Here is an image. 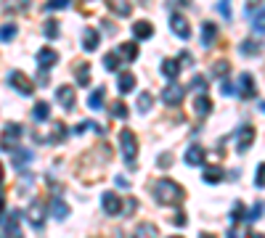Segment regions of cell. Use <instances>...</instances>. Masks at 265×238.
<instances>
[{"instance_id":"obj_14","label":"cell","mask_w":265,"mask_h":238,"mask_svg":"<svg viewBox=\"0 0 265 238\" xmlns=\"http://www.w3.org/2000/svg\"><path fill=\"white\" fill-rule=\"evenodd\" d=\"M215 40H217V27H215L212 21H204V24H202V40H199V43H202L204 48H212Z\"/></svg>"},{"instance_id":"obj_48","label":"cell","mask_w":265,"mask_h":238,"mask_svg":"<svg viewBox=\"0 0 265 238\" xmlns=\"http://www.w3.org/2000/svg\"><path fill=\"white\" fill-rule=\"evenodd\" d=\"M37 85H40V88H45V85H48V74H45V71H40V77H37Z\"/></svg>"},{"instance_id":"obj_27","label":"cell","mask_w":265,"mask_h":238,"mask_svg":"<svg viewBox=\"0 0 265 238\" xmlns=\"http://www.w3.org/2000/svg\"><path fill=\"white\" fill-rule=\"evenodd\" d=\"M117 85H120V93H133L135 90V77L130 74V71H122L120 80H117Z\"/></svg>"},{"instance_id":"obj_22","label":"cell","mask_w":265,"mask_h":238,"mask_svg":"<svg viewBox=\"0 0 265 238\" xmlns=\"http://www.w3.org/2000/svg\"><path fill=\"white\" fill-rule=\"evenodd\" d=\"M202 180L210 183V185L220 183V180H223V167H207V170L202 172Z\"/></svg>"},{"instance_id":"obj_37","label":"cell","mask_w":265,"mask_h":238,"mask_svg":"<svg viewBox=\"0 0 265 238\" xmlns=\"http://www.w3.org/2000/svg\"><path fill=\"white\" fill-rule=\"evenodd\" d=\"M212 71H215L217 77H225L228 71H231V64H228V61H217V64L212 66Z\"/></svg>"},{"instance_id":"obj_42","label":"cell","mask_w":265,"mask_h":238,"mask_svg":"<svg viewBox=\"0 0 265 238\" xmlns=\"http://www.w3.org/2000/svg\"><path fill=\"white\" fill-rule=\"evenodd\" d=\"M255 185H257V188H265V162L257 167V175H255Z\"/></svg>"},{"instance_id":"obj_40","label":"cell","mask_w":265,"mask_h":238,"mask_svg":"<svg viewBox=\"0 0 265 238\" xmlns=\"http://www.w3.org/2000/svg\"><path fill=\"white\" fill-rule=\"evenodd\" d=\"M217 11L223 14V19H231V0H220V3H217Z\"/></svg>"},{"instance_id":"obj_47","label":"cell","mask_w":265,"mask_h":238,"mask_svg":"<svg viewBox=\"0 0 265 238\" xmlns=\"http://www.w3.org/2000/svg\"><path fill=\"white\" fill-rule=\"evenodd\" d=\"M180 58H183V64H186V66H194V56H191L188 51H183V53H180ZM180 58H178V61H180Z\"/></svg>"},{"instance_id":"obj_6","label":"cell","mask_w":265,"mask_h":238,"mask_svg":"<svg viewBox=\"0 0 265 238\" xmlns=\"http://www.w3.org/2000/svg\"><path fill=\"white\" fill-rule=\"evenodd\" d=\"M183 95H186V90H183L178 82H167V85L162 88V103L167 106H178L183 101Z\"/></svg>"},{"instance_id":"obj_34","label":"cell","mask_w":265,"mask_h":238,"mask_svg":"<svg viewBox=\"0 0 265 238\" xmlns=\"http://www.w3.org/2000/svg\"><path fill=\"white\" fill-rule=\"evenodd\" d=\"M103 66H106L109 71H114V69H117V66H120V58H117V53H106V56H103Z\"/></svg>"},{"instance_id":"obj_15","label":"cell","mask_w":265,"mask_h":238,"mask_svg":"<svg viewBox=\"0 0 265 238\" xmlns=\"http://www.w3.org/2000/svg\"><path fill=\"white\" fill-rule=\"evenodd\" d=\"M98 45H101V34H98L93 27H88V29L83 32V48H85L88 53H93Z\"/></svg>"},{"instance_id":"obj_43","label":"cell","mask_w":265,"mask_h":238,"mask_svg":"<svg viewBox=\"0 0 265 238\" xmlns=\"http://www.w3.org/2000/svg\"><path fill=\"white\" fill-rule=\"evenodd\" d=\"M191 88H194V90H202V93H204V90H207V80H204L202 74H197V77L191 80Z\"/></svg>"},{"instance_id":"obj_50","label":"cell","mask_w":265,"mask_h":238,"mask_svg":"<svg viewBox=\"0 0 265 238\" xmlns=\"http://www.w3.org/2000/svg\"><path fill=\"white\" fill-rule=\"evenodd\" d=\"M247 3H249V8H252V6H257V3H260V0H247Z\"/></svg>"},{"instance_id":"obj_45","label":"cell","mask_w":265,"mask_h":238,"mask_svg":"<svg viewBox=\"0 0 265 238\" xmlns=\"http://www.w3.org/2000/svg\"><path fill=\"white\" fill-rule=\"evenodd\" d=\"M220 93H223V95H234V93H236V88H234L228 80H223V82H220Z\"/></svg>"},{"instance_id":"obj_41","label":"cell","mask_w":265,"mask_h":238,"mask_svg":"<svg viewBox=\"0 0 265 238\" xmlns=\"http://www.w3.org/2000/svg\"><path fill=\"white\" fill-rule=\"evenodd\" d=\"M157 164L162 167V170H167V167L172 164V153H167V151H165V153H159V156H157Z\"/></svg>"},{"instance_id":"obj_54","label":"cell","mask_w":265,"mask_h":238,"mask_svg":"<svg viewBox=\"0 0 265 238\" xmlns=\"http://www.w3.org/2000/svg\"><path fill=\"white\" fill-rule=\"evenodd\" d=\"M260 111H262V114H265V103H260Z\"/></svg>"},{"instance_id":"obj_12","label":"cell","mask_w":265,"mask_h":238,"mask_svg":"<svg viewBox=\"0 0 265 238\" xmlns=\"http://www.w3.org/2000/svg\"><path fill=\"white\" fill-rule=\"evenodd\" d=\"M56 61H59V53H56L53 48H40V51H37V64H40L43 71H45V69H51Z\"/></svg>"},{"instance_id":"obj_39","label":"cell","mask_w":265,"mask_h":238,"mask_svg":"<svg viewBox=\"0 0 265 238\" xmlns=\"http://www.w3.org/2000/svg\"><path fill=\"white\" fill-rule=\"evenodd\" d=\"M69 6V0H48V6H45V11H61Z\"/></svg>"},{"instance_id":"obj_52","label":"cell","mask_w":265,"mask_h":238,"mask_svg":"<svg viewBox=\"0 0 265 238\" xmlns=\"http://www.w3.org/2000/svg\"><path fill=\"white\" fill-rule=\"evenodd\" d=\"M228 238H236V230H228Z\"/></svg>"},{"instance_id":"obj_23","label":"cell","mask_w":265,"mask_h":238,"mask_svg":"<svg viewBox=\"0 0 265 238\" xmlns=\"http://www.w3.org/2000/svg\"><path fill=\"white\" fill-rule=\"evenodd\" d=\"M51 214H53L56 220H66V217H69V207H66V201L53 199V201H51Z\"/></svg>"},{"instance_id":"obj_11","label":"cell","mask_w":265,"mask_h":238,"mask_svg":"<svg viewBox=\"0 0 265 238\" xmlns=\"http://www.w3.org/2000/svg\"><path fill=\"white\" fill-rule=\"evenodd\" d=\"M11 159H14V167H16V170H27V164H32V151L29 148H14V151H11Z\"/></svg>"},{"instance_id":"obj_30","label":"cell","mask_w":265,"mask_h":238,"mask_svg":"<svg viewBox=\"0 0 265 238\" xmlns=\"http://www.w3.org/2000/svg\"><path fill=\"white\" fill-rule=\"evenodd\" d=\"M16 24H3V27H0V40H3V43H11V40H14L16 37Z\"/></svg>"},{"instance_id":"obj_21","label":"cell","mask_w":265,"mask_h":238,"mask_svg":"<svg viewBox=\"0 0 265 238\" xmlns=\"http://www.w3.org/2000/svg\"><path fill=\"white\" fill-rule=\"evenodd\" d=\"M133 34H135L138 40H148V37L154 34V27H152L148 21H135V24H133Z\"/></svg>"},{"instance_id":"obj_33","label":"cell","mask_w":265,"mask_h":238,"mask_svg":"<svg viewBox=\"0 0 265 238\" xmlns=\"http://www.w3.org/2000/svg\"><path fill=\"white\" fill-rule=\"evenodd\" d=\"M252 27H255L260 34H265V11H257L255 19H252Z\"/></svg>"},{"instance_id":"obj_16","label":"cell","mask_w":265,"mask_h":238,"mask_svg":"<svg viewBox=\"0 0 265 238\" xmlns=\"http://www.w3.org/2000/svg\"><path fill=\"white\" fill-rule=\"evenodd\" d=\"M3 238H24V233L19 230V212H11V217L6 222V230H3Z\"/></svg>"},{"instance_id":"obj_1","label":"cell","mask_w":265,"mask_h":238,"mask_svg":"<svg viewBox=\"0 0 265 238\" xmlns=\"http://www.w3.org/2000/svg\"><path fill=\"white\" fill-rule=\"evenodd\" d=\"M154 199L159 201V204H165V207L178 204V201L183 199V188L178 183H172V180H159L154 185Z\"/></svg>"},{"instance_id":"obj_18","label":"cell","mask_w":265,"mask_h":238,"mask_svg":"<svg viewBox=\"0 0 265 238\" xmlns=\"http://www.w3.org/2000/svg\"><path fill=\"white\" fill-rule=\"evenodd\" d=\"M183 162H186L188 167H199L204 162V148L202 146H188L186 148V156H183Z\"/></svg>"},{"instance_id":"obj_13","label":"cell","mask_w":265,"mask_h":238,"mask_svg":"<svg viewBox=\"0 0 265 238\" xmlns=\"http://www.w3.org/2000/svg\"><path fill=\"white\" fill-rule=\"evenodd\" d=\"M239 93L244 95V98H255V93H257V88H255V77L249 74H241L239 77Z\"/></svg>"},{"instance_id":"obj_3","label":"cell","mask_w":265,"mask_h":238,"mask_svg":"<svg viewBox=\"0 0 265 238\" xmlns=\"http://www.w3.org/2000/svg\"><path fill=\"white\" fill-rule=\"evenodd\" d=\"M8 85L14 88V90H19L21 95H32V90H34V85L29 82V77L24 74V71H19V69L8 71Z\"/></svg>"},{"instance_id":"obj_5","label":"cell","mask_w":265,"mask_h":238,"mask_svg":"<svg viewBox=\"0 0 265 238\" xmlns=\"http://www.w3.org/2000/svg\"><path fill=\"white\" fill-rule=\"evenodd\" d=\"M101 209L109 214V217H114V214H122V199L114 193V190H106V193L101 196Z\"/></svg>"},{"instance_id":"obj_8","label":"cell","mask_w":265,"mask_h":238,"mask_svg":"<svg viewBox=\"0 0 265 238\" xmlns=\"http://www.w3.org/2000/svg\"><path fill=\"white\" fill-rule=\"evenodd\" d=\"M236 140H239V153H244V151H249L252 148V143H255V127H252V125H244V127H241L239 130V133H236Z\"/></svg>"},{"instance_id":"obj_31","label":"cell","mask_w":265,"mask_h":238,"mask_svg":"<svg viewBox=\"0 0 265 238\" xmlns=\"http://www.w3.org/2000/svg\"><path fill=\"white\" fill-rule=\"evenodd\" d=\"M138 111H141V114L152 111V93H141V95H138Z\"/></svg>"},{"instance_id":"obj_20","label":"cell","mask_w":265,"mask_h":238,"mask_svg":"<svg viewBox=\"0 0 265 238\" xmlns=\"http://www.w3.org/2000/svg\"><path fill=\"white\" fill-rule=\"evenodd\" d=\"M109 8L114 11L117 16H130V11H133V3L130 0H106Z\"/></svg>"},{"instance_id":"obj_17","label":"cell","mask_w":265,"mask_h":238,"mask_svg":"<svg viewBox=\"0 0 265 238\" xmlns=\"http://www.w3.org/2000/svg\"><path fill=\"white\" fill-rule=\"evenodd\" d=\"M159 71H162V74L172 82V80L180 74V61H175V58H165V61L159 64Z\"/></svg>"},{"instance_id":"obj_10","label":"cell","mask_w":265,"mask_h":238,"mask_svg":"<svg viewBox=\"0 0 265 238\" xmlns=\"http://www.w3.org/2000/svg\"><path fill=\"white\" fill-rule=\"evenodd\" d=\"M56 98H59L64 111H72L74 109V88L72 85H61L59 90H56Z\"/></svg>"},{"instance_id":"obj_53","label":"cell","mask_w":265,"mask_h":238,"mask_svg":"<svg viewBox=\"0 0 265 238\" xmlns=\"http://www.w3.org/2000/svg\"><path fill=\"white\" fill-rule=\"evenodd\" d=\"M0 214H3V196H0Z\"/></svg>"},{"instance_id":"obj_35","label":"cell","mask_w":265,"mask_h":238,"mask_svg":"<svg viewBox=\"0 0 265 238\" xmlns=\"http://www.w3.org/2000/svg\"><path fill=\"white\" fill-rule=\"evenodd\" d=\"M29 6V0H8V11L11 14H19V11H24Z\"/></svg>"},{"instance_id":"obj_4","label":"cell","mask_w":265,"mask_h":238,"mask_svg":"<svg viewBox=\"0 0 265 238\" xmlns=\"http://www.w3.org/2000/svg\"><path fill=\"white\" fill-rule=\"evenodd\" d=\"M19 138H21V127H19L16 122H11V125L3 130V138H0V148H3V151H14Z\"/></svg>"},{"instance_id":"obj_24","label":"cell","mask_w":265,"mask_h":238,"mask_svg":"<svg viewBox=\"0 0 265 238\" xmlns=\"http://www.w3.org/2000/svg\"><path fill=\"white\" fill-rule=\"evenodd\" d=\"M48 116H51V106L48 103H45V101L34 103V109H32V119H34V122H45Z\"/></svg>"},{"instance_id":"obj_55","label":"cell","mask_w":265,"mask_h":238,"mask_svg":"<svg viewBox=\"0 0 265 238\" xmlns=\"http://www.w3.org/2000/svg\"><path fill=\"white\" fill-rule=\"evenodd\" d=\"M170 238H180V235H170Z\"/></svg>"},{"instance_id":"obj_36","label":"cell","mask_w":265,"mask_h":238,"mask_svg":"<svg viewBox=\"0 0 265 238\" xmlns=\"http://www.w3.org/2000/svg\"><path fill=\"white\" fill-rule=\"evenodd\" d=\"M111 116H117V119H128V109H125V103L117 101L111 106Z\"/></svg>"},{"instance_id":"obj_46","label":"cell","mask_w":265,"mask_h":238,"mask_svg":"<svg viewBox=\"0 0 265 238\" xmlns=\"http://www.w3.org/2000/svg\"><path fill=\"white\" fill-rule=\"evenodd\" d=\"M241 214H244V212H241V204L236 201V204H234V212H231V220H234V222H236V220H241Z\"/></svg>"},{"instance_id":"obj_38","label":"cell","mask_w":265,"mask_h":238,"mask_svg":"<svg viewBox=\"0 0 265 238\" xmlns=\"http://www.w3.org/2000/svg\"><path fill=\"white\" fill-rule=\"evenodd\" d=\"M262 209H265V207H262L260 201H257V204H255V207L249 209V214H247V222H255V220L260 217V214H262Z\"/></svg>"},{"instance_id":"obj_7","label":"cell","mask_w":265,"mask_h":238,"mask_svg":"<svg viewBox=\"0 0 265 238\" xmlns=\"http://www.w3.org/2000/svg\"><path fill=\"white\" fill-rule=\"evenodd\" d=\"M170 29L175 32L180 40H188V37H191V27H188V19L183 16V14H172V16H170Z\"/></svg>"},{"instance_id":"obj_9","label":"cell","mask_w":265,"mask_h":238,"mask_svg":"<svg viewBox=\"0 0 265 238\" xmlns=\"http://www.w3.org/2000/svg\"><path fill=\"white\" fill-rule=\"evenodd\" d=\"M27 220L32 222V228H37V230L45 225V209H43L40 201H32V204L27 207Z\"/></svg>"},{"instance_id":"obj_44","label":"cell","mask_w":265,"mask_h":238,"mask_svg":"<svg viewBox=\"0 0 265 238\" xmlns=\"http://www.w3.org/2000/svg\"><path fill=\"white\" fill-rule=\"evenodd\" d=\"M45 34H48V37H56V34H59V24L48 21V24H45Z\"/></svg>"},{"instance_id":"obj_28","label":"cell","mask_w":265,"mask_h":238,"mask_svg":"<svg viewBox=\"0 0 265 238\" xmlns=\"http://www.w3.org/2000/svg\"><path fill=\"white\" fill-rule=\"evenodd\" d=\"M133 238H157V228L152 222H143V225H138V228H135Z\"/></svg>"},{"instance_id":"obj_32","label":"cell","mask_w":265,"mask_h":238,"mask_svg":"<svg viewBox=\"0 0 265 238\" xmlns=\"http://www.w3.org/2000/svg\"><path fill=\"white\" fill-rule=\"evenodd\" d=\"M88 82H90V66L80 64L77 66V85H88Z\"/></svg>"},{"instance_id":"obj_2","label":"cell","mask_w":265,"mask_h":238,"mask_svg":"<svg viewBox=\"0 0 265 238\" xmlns=\"http://www.w3.org/2000/svg\"><path fill=\"white\" fill-rule=\"evenodd\" d=\"M120 151H122L125 164H128L130 170H135L133 164H135V156H138V138H135L133 130H128V127L120 133Z\"/></svg>"},{"instance_id":"obj_26","label":"cell","mask_w":265,"mask_h":238,"mask_svg":"<svg viewBox=\"0 0 265 238\" xmlns=\"http://www.w3.org/2000/svg\"><path fill=\"white\" fill-rule=\"evenodd\" d=\"M103 95H106V90H103V88H96L93 93L88 95V106H90V109H93V111L103 109Z\"/></svg>"},{"instance_id":"obj_51","label":"cell","mask_w":265,"mask_h":238,"mask_svg":"<svg viewBox=\"0 0 265 238\" xmlns=\"http://www.w3.org/2000/svg\"><path fill=\"white\" fill-rule=\"evenodd\" d=\"M199 238H215V235H212V233H202Z\"/></svg>"},{"instance_id":"obj_49","label":"cell","mask_w":265,"mask_h":238,"mask_svg":"<svg viewBox=\"0 0 265 238\" xmlns=\"http://www.w3.org/2000/svg\"><path fill=\"white\" fill-rule=\"evenodd\" d=\"M3 177H6V167H3V162H0V183H3Z\"/></svg>"},{"instance_id":"obj_29","label":"cell","mask_w":265,"mask_h":238,"mask_svg":"<svg viewBox=\"0 0 265 238\" xmlns=\"http://www.w3.org/2000/svg\"><path fill=\"white\" fill-rule=\"evenodd\" d=\"M260 48H262L260 40H244V43L239 45V51L247 53V56H255V53H260Z\"/></svg>"},{"instance_id":"obj_25","label":"cell","mask_w":265,"mask_h":238,"mask_svg":"<svg viewBox=\"0 0 265 238\" xmlns=\"http://www.w3.org/2000/svg\"><path fill=\"white\" fill-rule=\"evenodd\" d=\"M194 111H197L199 116H207L212 111V101L207 98V95H197V101H194Z\"/></svg>"},{"instance_id":"obj_19","label":"cell","mask_w":265,"mask_h":238,"mask_svg":"<svg viewBox=\"0 0 265 238\" xmlns=\"http://www.w3.org/2000/svg\"><path fill=\"white\" fill-rule=\"evenodd\" d=\"M117 58H122L125 64H133V61H138V45H135V43H125V45H120Z\"/></svg>"}]
</instances>
